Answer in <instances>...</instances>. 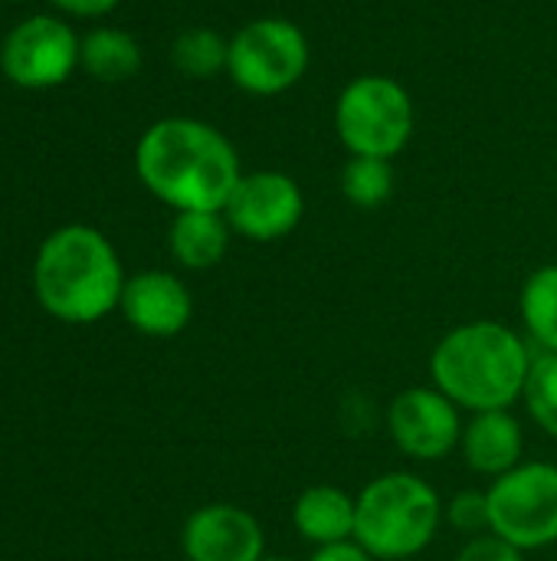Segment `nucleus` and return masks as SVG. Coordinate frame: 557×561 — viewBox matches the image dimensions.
Returning a JSON list of instances; mask_svg holds the SVG:
<instances>
[{"instance_id":"f257e3e1","label":"nucleus","mask_w":557,"mask_h":561,"mask_svg":"<svg viewBox=\"0 0 557 561\" xmlns=\"http://www.w3.org/2000/svg\"><path fill=\"white\" fill-rule=\"evenodd\" d=\"M135 171L141 184L177 214L223 210L243 178L230 138L210 122L184 115L161 118L138 138Z\"/></svg>"},{"instance_id":"f03ea898","label":"nucleus","mask_w":557,"mask_h":561,"mask_svg":"<svg viewBox=\"0 0 557 561\" xmlns=\"http://www.w3.org/2000/svg\"><path fill=\"white\" fill-rule=\"evenodd\" d=\"M532 371V352L519 332L502 322H466L446 332L433 355V385L473 414L509 411L522 394Z\"/></svg>"},{"instance_id":"7ed1b4c3","label":"nucleus","mask_w":557,"mask_h":561,"mask_svg":"<svg viewBox=\"0 0 557 561\" xmlns=\"http://www.w3.org/2000/svg\"><path fill=\"white\" fill-rule=\"evenodd\" d=\"M33 289L62 322H95L121 302L125 276L115 247L95 227H62L46 237L33 263Z\"/></svg>"},{"instance_id":"20e7f679","label":"nucleus","mask_w":557,"mask_h":561,"mask_svg":"<svg viewBox=\"0 0 557 561\" xmlns=\"http://www.w3.org/2000/svg\"><path fill=\"white\" fill-rule=\"evenodd\" d=\"M443 519L437 490L417 473H384L358 493L355 542L371 559L401 561L423 552Z\"/></svg>"},{"instance_id":"39448f33","label":"nucleus","mask_w":557,"mask_h":561,"mask_svg":"<svg viewBox=\"0 0 557 561\" xmlns=\"http://www.w3.org/2000/svg\"><path fill=\"white\" fill-rule=\"evenodd\" d=\"M335 131L355 158H394L414 135V99L391 76H358L335 102Z\"/></svg>"},{"instance_id":"423d86ee","label":"nucleus","mask_w":557,"mask_h":561,"mask_svg":"<svg viewBox=\"0 0 557 561\" xmlns=\"http://www.w3.org/2000/svg\"><path fill=\"white\" fill-rule=\"evenodd\" d=\"M309 69V39L286 16H256L230 36L227 76L250 95H279Z\"/></svg>"},{"instance_id":"0eeeda50","label":"nucleus","mask_w":557,"mask_h":561,"mask_svg":"<svg viewBox=\"0 0 557 561\" xmlns=\"http://www.w3.org/2000/svg\"><path fill=\"white\" fill-rule=\"evenodd\" d=\"M492 533L522 552L557 542V467L529 460L502 473L489 490Z\"/></svg>"},{"instance_id":"6e6552de","label":"nucleus","mask_w":557,"mask_h":561,"mask_svg":"<svg viewBox=\"0 0 557 561\" xmlns=\"http://www.w3.org/2000/svg\"><path fill=\"white\" fill-rule=\"evenodd\" d=\"M82 39L59 16H26L0 46V72L20 89L62 85L79 66Z\"/></svg>"},{"instance_id":"1a4fd4ad","label":"nucleus","mask_w":557,"mask_h":561,"mask_svg":"<svg viewBox=\"0 0 557 561\" xmlns=\"http://www.w3.org/2000/svg\"><path fill=\"white\" fill-rule=\"evenodd\" d=\"M302 214H305L302 187L282 171L243 174L223 207L230 230L256 243H272L289 237L299 227Z\"/></svg>"},{"instance_id":"9d476101","label":"nucleus","mask_w":557,"mask_h":561,"mask_svg":"<svg viewBox=\"0 0 557 561\" xmlns=\"http://www.w3.org/2000/svg\"><path fill=\"white\" fill-rule=\"evenodd\" d=\"M387 431L407 457L427 463L443 460L463 440L460 411L440 388L401 391L387 408Z\"/></svg>"},{"instance_id":"9b49d317","label":"nucleus","mask_w":557,"mask_h":561,"mask_svg":"<svg viewBox=\"0 0 557 561\" xmlns=\"http://www.w3.org/2000/svg\"><path fill=\"white\" fill-rule=\"evenodd\" d=\"M184 552L190 561H259L266 556V536L253 513L210 503L187 519Z\"/></svg>"},{"instance_id":"f8f14e48","label":"nucleus","mask_w":557,"mask_h":561,"mask_svg":"<svg viewBox=\"0 0 557 561\" xmlns=\"http://www.w3.org/2000/svg\"><path fill=\"white\" fill-rule=\"evenodd\" d=\"M118 306L138 332L154 339H171L184 332L194 312L187 286L174 273H161V270H144L125 279Z\"/></svg>"},{"instance_id":"ddd939ff","label":"nucleus","mask_w":557,"mask_h":561,"mask_svg":"<svg viewBox=\"0 0 557 561\" xmlns=\"http://www.w3.org/2000/svg\"><path fill=\"white\" fill-rule=\"evenodd\" d=\"M463 457L469 470L483 477H502L522 463L525 437L522 424L509 411H479L466 427H463Z\"/></svg>"},{"instance_id":"4468645a","label":"nucleus","mask_w":557,"mask_h":561,"mask_svg":"<svg viewBox=\"0 0 557 561\" xmlns=\"http://www.w3.org/2000/svg\"><path fill=\"white\" fill-rule=\"evenodd\" d=\"M355 513H358L355 496H348L345 490L332 483H318V486H309L295 500L292 523L305 542L322 549V546L355 539Z\"/></svg>"},{"instance_id":"2eb2a0df","label":"nucleus","mask_w":557,"mask_h":561,"mask_svg":"<svg viewBox=\"0 0 557 561\" xmlns=\"http://www.w3.org/2000/svg\"><path fill=\"white\" fill-rule=\"evenodd\" d=\"M230 233L223 210H184L171 224V253L187 270H210L227 256Z\"/></svg>"},{"instance_id":"dca6fc26","label":"nucleus","mask_w":557,"mask_h":561,"mask_svg":"<svg viewBox=\"0 0 557 561\" xmlns=\"http://www.w3.org/2000/svg\"><path fill=\"white\" fill-rule=\"evenodd\" d=\"M79 66L98 82H125L141 69V46L125 30L98 26L82 36Z\"/></svg>"},{"instance_id":"f3484780","label":"nucleus","mask_w":557,"mask_h":561,"mask_svg":"<svg viewBox=\"0 0 557 561\" xmlns=\"http://www.w3.org/2000/svg\"><path fill=\"white\" fill-rule=\"evenodd\" d=\"M522 322L542 352H557V263L535 270L522 286Z\"/></svg>"},{"instance_id":"a211bd4d","label":"nucleus","mask_w":557,"mask_h":561,"mask_svg":"<svg viewBox=\"0 0 557 561\" xmlns=\"http://www.w3.org/2000/svg\"><path fill=\"white\" fill-rule=\"evenodd\" d=\"M227 56H230V39H223L217 30H207V26L181 33L171 46V59L177 72L190 79L217 76L220 69H227Z\"/></svg>"},{"instance_id":"6ab92c4d","label":"nucleus","mask_w":557,"mask_h":561,"mask_svg":"<svg viewBox=\"0 0 557 561\" xmlns=\"http://www.w3.org/2000/svg\"><path fill=\"white\" fill-rule=\"evenodd\" d=\"M341 191L355 207L374 210L394 194V168L387 158H355L341 171Z\"/></svg>"},{"instance_id":"aec40b11","label":"nucleus","mask_w":557,"mask_h":561,"mask_svg":"<svg viewBox=\"0 0 557 561\" xmlns=\"http://www.w3.org/2000/svg\"><path fill=\"white\" fill-rule=\"evenodd\" d=\"M522 398L529 404L532 421L557 440V352L532 355V371Z\"/></svg>"},{"instance_id":"412c9836","label":"nucleus","mask_w":557,"mask_h":561,"mask_svg":"<svg viewBox=\"0 0 557 561\" xmlns=\"http://www.w3.org/2000/svg\"><path fill=\"white\" fill-rule=\"evenodd\" d=\"M446 519H450V526H453V529L469 533V536H486V533H492L489 493H479V490L456 493V496L450 500Z\"/></svg>"},{"instance_id":"4be33fe9","label":"nucleus","mask_w":557,"mask_h":561,"mask_svg":"<svg viewBox=\"0 0 557 561\" xmlns=\"http://www.w3.org/2000/svg\"><path fill=\"white\" fill-rule=\"evenodd\" d=\"M456 561H525L522 559V549H515L512 542L499 539L496 533H486V536H473L463 549Z\"/></svg>"},{"instance_id":"5701e85b","label":"nucleus","mask_w":557,"mask_h":561,"mask_svg":"<svg viewBox=\"0 0 557 561\" xmlns=\"http://www.w3.org/2000/svg\"><path fill=\"white\" fill-rule=\"evenodd\" d=\"M53 7H59L69 16H105L112 13L121 0H49Z\"/></svg>"},{"instance_id":"b1692460","label":"nucleus","mask_w":557,"mask_h":561,"mask_svg":"<svg viewBox=\"0 0 557 561\" xmlns=\"http://www.w3.org/2000/svg\"><path fill=\"white\" fill-rule=\"evenodd\" d=\"M309 561H374L371 559V552H364L355 539H348V542H335V546H322V549H315V556Z\"/></svg>"},{"instance_id":"393cba45","label":"nucleus","mask_w":557,"mask_h":561,"mask_svg":"<svg viewBox=\"0 0 557 561\" xmlns=\"http://www.w3.org/2000/svg\"><path fill=\"white\" fill-rule=\"evenodd\" d=\"M259 561H292V559H286V556H263Z\"/></svg>"}]
</instances>
